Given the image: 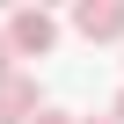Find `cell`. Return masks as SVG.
I'll list each match as a JSON object with an SVG mask.
<instances>
[{"label": "cell", "mask_w": 124, "mask_h": 124, "mask_svg": "<svg viewBox=\"0 0 124 124\" xmlns=\"http://www.w3.org/2000/svg\"><path fill=\"white\" fill-rule=\"evenodd\" d=\"M8 44H15V58H44V51L58 44V22H51L44 8H15V15H8Z\"/></svg>", "instance_id": "6da1fadb"}, {"label": "cell", "mask_w": 124, "mask_h": 124, "mask_svg": "<svg viewBox=\"0 0 124 124\" xmlns=\"http://www.w3.org/2000/svg\"><path fill=\"white\" fill-rule=\"evenodd\" d=\"M37 124H80V117H66V109H44V117H37Z\"/></svg>", "instance_id": "5b68a950"}, {"label": "cell", "mask_w": 124, "mask_h": 124, "mask_svg": "<svg viewBox=\"0 0 124 124\" xmlns=\"http://www.w3.org/2000/svg\"><path fill=\"white\" fill-rule=\"evenodd\" d=\"M15 80V44H8V29H0V88Z\"/></svg>", "instance_id": "277c9868"}, {"label": "cell", "mask_w": 124, "mask_h": 124, "mask_svg": "<svg viewBox=\"0 0 124 124\" xmlns=\"http://www.w3.org/2000/svg\"><path fill=\"white\" fill-rule=\"evenodd\" d=\"M73 29L88 44H124V0H80L73 8Z\"/></svg>", "instance_id": "7a4b0ae2"}, {"label": "cell", "mask_w": 124, "mask_h": 124, "mask_svg": "<svg viewBox=\"0 0 124 124\" xmlns=\"http://www.w3.org/2000/svg\"><path fill=\"white\" fill-rule=\"evenodd\" d=\"M44 117V102H37V80L29 73H15L8 88H0V124H37Z\"/></svg>", "instance_id": "3957f363"}, {"label": "cell", "mask_w": 124, "mask_h": 124, "mask_svg": "<svg viewBox=\"0 0 124 124\" xmlns=\"http://www.w3.org/2000/svg\"><path fill=\"white\" fill-rule=\"evenodd\" d=\"M109 117H117V124H124V95H117V109H109Z\"/></svg>", "instance_id": "8992f818"}, {"label": "cell", "mask_w": 124, "mask_h": 124, "mask_svg": "<svg viewBox=\"0 0 124 124\" xmlns=\"http://www.w3.org/2000/svg\"><path fill=\"white\" fill-rule=\"evenodd\" d=\"M88 124H95V117H88Z\"/></svg>", "instance_id": "52a82bcc"}]
</instances>
